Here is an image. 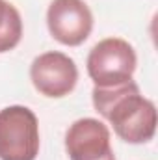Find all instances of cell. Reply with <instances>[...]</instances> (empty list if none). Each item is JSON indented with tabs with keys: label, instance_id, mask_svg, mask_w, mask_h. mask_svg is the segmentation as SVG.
<instances>
[{
	"label": "cell",
	"instance_id": "obj_3",
	"mask_svg": "<svg viewBox=\"0 0 158 160\" xmlns=\"http://www.w3.org/2000/svg\"><path fill=\"white\" fill-rule=\"evenodd\" d=\"M39 153L37 116L21 104L0 110V160H36Z\"/></svg>",
	"mask_w": 158,
	"mask_h": 160
},
{
	"label": "cell",
	"instance_id": "obj_7",
	"mask_svg": "<svg viewBox=\"0 0 158 160\" xmlns=\"http://www.w3.org/2000/svg\"><path fill=\"white\" fill-rule=\"evenodd\" d=\"M22 39V17L19 9L7 2L0 0V54L13 50Z\"/></svg>",
	"mask_w": 158,
	"mask_h": 160
},
{
	"label": "cell",
	"instance_id": "obj_4",
	"mask_svg": "<svg viewBox=\"0 0 158 160\" xmlns=\"http://www.w3.org/2000/svg\"><path fill=\"white\" fill-rule=\"evenodd\" d=\"M30 80L43 97L62 99L77 88L78 67L71 56L60 50H48L34 58Z\"/></svg>",
	"mask_w": 158,
	"mask_h": 160
},
{
	"label": "cell",
	"instance_id": "obj_8",
	"mask_svg": "<svg viewBox=\"0 0 158 160\" xmlns=\"http://www.w3.org/2000/svg\"><path fill=\"white\" fill-rule=\"evenodd\" d=\"M102 160H116V155H114V151H112L110 155H106V157H104Z\"/></svg>",
	"mask_w": 158,
	"mask_h": 160
},
{
	"label": "cell",
	"instance_id": "obj_1",
	"mask_svg": "<svg viewBox=\"0 0 158 160\" xmlns=\"http://www.w3.org/2000/svg\"><path fill=\"white\" fill-rule=\"evenodd\" d=\"M95 112H99L126 143L140 145L155 138L156 106L140 93L134 80L114 88H95L91 91Z\"/></svg>",
	"mask_w": 158,
	"mask_h": 160
},
{
	"label": "cell",
	"instance_id": "obj_6",
	"mask_svg": "<svg viewBox=\"0 0 158 160\" xmlns=\"http://www.w3.org/2000/svg\"><path fill=\"white\" fill-rule=\"evenodd\" d=\"M65 151L69 160H102L114 151L108 127L95 118L77 119L65 132Z\"/></svg>",
	"mask_w": 158,
	"mask_h": 160
},
{
	"label": "cell",
	"instance_id": "obj_5",
	"mask_svg": "<svg viewBox=\"0 0 158 160\" xmlns=\"http://www.w3.org/2000/svg\"><path fill=\"white\" fill-rule=\"evenodd\" d=\"M47 28L58 43L78 47L91 36L93 13L84 0H52L47 9Z\"/></svg>",
	"mask_w": 158,
	"mask_h": 160
},
{
	"label": "cell",
	"instance_id": "obj_2",
	"mask_svg": "<svg viewBox=\"0 0 158 160\" xmlns=\"http://www.w3.org/2000/svg\"><path fill=\"white\" fill-rule=\"evenodd\" d=\"M138 65L134 47L121 38L101 39L87 54V75L95 88H114L132 80Z\"/></svg>",
	"mask_w": 158,
	"mask_h": 160
}]
</instances>
